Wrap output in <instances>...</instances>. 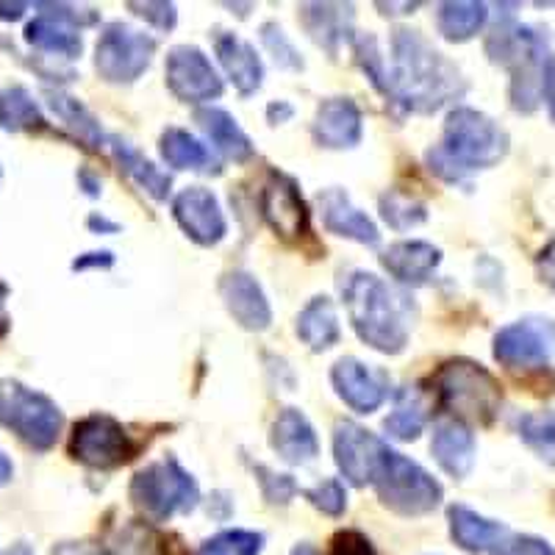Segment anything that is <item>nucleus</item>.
I'll use <instances>...</instances> for the list:
<instances>
[{
    "label": "nucleus",
    "mask_w": 555,
    "mask_h": 555,
    "mask_svg": "<svg viewBox=\"0 0 555 555\" xmlns=\"http://www.w3.org/2000/svg\"><path fill=\"white\" fill-rule=\"evenodd\" d=\"M391 103H403L409 112L430 114L467 92L455 64H450L420 31L398 28L391 37Z\"/></svg>",
    "instance_id": "f257e3e1"
},
{
    "label": "nucleus",
    "mask_w": 555,
    "mask_h": 555,
    "mask_svg": "<svg viewBox=\"0 0 555 555\" xmlns=\"http://www.w3.org/2000/svg\"><path fill=\"white\" fill-rule=\"evenodd\" d=\"M508 151V137L503 128L475 112V108H455L444 122L442 145L428 151V167L444 181L455 183L469 170H486L494 167Z\"/></svg>",
    "instance_id": "f03ea898"
},
{
    "label": "nucleus",
    "mask_w": 555,
    "mask_h": 555,
    "mask_svg": "<svg viewBox=\"0 0 555 555\" xmlns=\"http://www.w3.org/2000/svg\"><path fill=\"white\" fill-rule=\"evenodd\" d=\"M341 300L361 341L378 353H400L409 345V314L403 297L373 272H350L341 284Z\"/></svg>",
    "instance_id": "7ed1b4c3"
},
{
    "label": "nucleus",
    "mask_w": 555,
    "mask_h": 555,
    "mask_svg": "<svg viewBox=\"0 0 555 555\" xmlns=\"http://www.w3.org/2000/svg\"><path fill=\"white\" fill-rule=\"evenodd\" d=\"M486 51L492 53L494 62L508 64L514 69L512 81V101L517 112H533L539 106L547 87V44L533 28L525 26H498L492 39L486 44Z\"/></svg>",
    "instance_id": "20e7f679"
},
{
    "label": "nucleus",
    "mask_w": 555,
    "mask_h": 555,
    "mask_svg": "<svg viewBox=\"0 0 555 555\" xmlns=\"http://www.w3.org/2000/svg\"><path fill=\"white\" fill-rule=\"evenodd\" d=\"M434 389L442 405L453 411L459 423H494L503 405V386L489 370L469 359L444 361L434 375Z\"/></svg>",
    "instance_id": "39448f33"
},
{
    "label": "nucleus",
    "mask_w": 555,
    "mask_h": 555,
    "mask_svg": "<svg viewBox=\"0 0 555 555\" xmlns=\"http://www.w3.org/2000/svg\"><path fill=\"white\" fill-rule=\"evenodd\" d=\"M131 500L147 519L165 522L172 514L192 512L201 500V489L176 459H165L133 475Z\"/></svg>",
    "instance_id": "423d86ee"
},
{
    "label": "nucleus",
    "mask_w": 555,
    "mask_h": 555,
    "mask_svg": "<svg viewBox=\"0 0 555 555\" xmlns=\"http://www.w3.org/2000/svg\"><path fill=\"white\" fill-rule=\"evenodd\" d=\"M373 486L380 503L403 517H423L442 503V483L430 473H425L416 461L405 459L395 450L384 455V464H380Z\"/></svg>",
    "instance_id": "0eeeda50"
},
{
    "label": "nucleus",
    "mask_w": 555,
    "mask_h": 555,
    "mask_svg": "<svg viewBox=\"0 0 555 555\" xmlns=\"http://www.w3.org/2000/svg\"><path fill=\"white\" fill-rule=\"evenodd\" d=\"M0 425L34 450H51L62 430V411L48 395L17 380H0Z\"/></svg>",
    "instance_id": "6e6552de"
},
{
    "label": "nucleus",
    "mask_w": 555,
    "mask_h": 555,
    "mask_svg": "<svg viewBox=\"0 0 555 555\" xmlns=\"http://www.w3.org/2000/svg\"><path fill=\"white\" fill-rule=\"evenodd\" d=\"M156 39L126 23H112L103 28L95 48L98 76L108 83L137 81L156 56Z\"/></svg>",
    "instance_id": "1a4fd4ad"
},
{
    "label": "nucleus",
    "mask_w": 555,
    "mask_h": 555,
    "mask_svg": "<svg viewBox=\"0 0 555 555\" xmlns=\"http://www.w3.org/2000/svg\"><path fill=\"white\" fill-rule=\"evenodd\" d=\"M69 455L92 469H114L137 455V442L114 416L89 414L73 428Z\"/></svg>",
    "instance_id": "9d476101"
},
{
    "label": "nucleus",
    "mask_w": 555,
    "mask_h": 555,
    "mask_svg": "<svg viewBox=\"0 0 555 555\" xmlns=\"http://www.w3.org/2000/svg\"><path fill=\"white\" fill-rule=\"evenodd\" d=\"M555 356V325L550 320H519L494 336V359L508 370H537Z\"/></svg>",
    "instance_id": "9b49d317"
},
{
    "label": "nucleus",
    "mask_w": 555,
    "mask_h": 555,
    "mask_svg": "<svg viewBox=\"0 0 555 555\" xmlns=\"http://www.w3.org/2000/svg\"><path fill=\"white\" fill-rule=\"evenodd\" d=\"M167 87L183 103H206L222 95V78L195 44H178L167 53Z\"/></svg>",
    "instance_id": "f8f14e48"
},
{
    "label": "nucleus",
    "mask_w": 555,
    "mask_h": 555,
    "mask_svg": "<svg viewBox=\"0 0 555 555\" xmlns=\"http://www.w3.org/2000/svg\"><path fill=\"white\" fill-rule=\"evenodd\" d=\"M44 9L31 26L26 28V39L44 53H59L64 59H73L81 53V37L78 28L92 26L98 23V12L87 9H73V7H53V3H39Z\"/></svg>",
    "instance_id": "ddd939ff"
},
{
    "label": "nucleus",
    "mask_w": 555,
    "mask_h": 555,
    "mask_svg": "<svg viewBox=\"0 0 555 555\" xmlns=\"http://www.w3.org/2000/svg\"><path fill=\"white\" fill-rule=\"evenodd\" d=\"M261 217L281 240H300L309 234V208L297 190L295 178L286 172H272L259 195Z\"/></svg>",
    "instance_id": "4468645a"
},
{
    "label": "nucleus",
    "mask_w": 555,
    "mask_h": 555,
    "mask_svg": "<svg viewBox=\"0 0 555 555\" xmlns=\"http://www.w3.org/2000/svg\"><path fill=\"white\" fill-rule=\"evenodd\" d=\"M389 453L386 442L356 423H339L334 434V459L339 473L353 486L373 483L384 455Z\"/></svg>",
    "instance_id": "2eb2a0df"
},
{
    "label": "nucleus",
    "mask_w": 555,
    "mask_h": 555,
    "mask_svg": "<svg viewBox=\"0 0 555 555\" xmlns=\"http://www.w3.org/2000/svg\"><path fill=\"white\" fill-rule=\"evenodd\" d=\"M172 215L183 234L197 245L211 247L225 240L228 222L220 201L203 186H186L183 192H178V197L172 201Z\"/></svg>",
    "instance_id": "dca6fc26"
},
{
    "label": "nucleus",
    "mask_w": 555,
    "mask_h": 555,
    "mask_svg": "<svg viewBox=\"0 0 555 555\" xmlns=\"http://www.w3.org/2000/svg\"><path fill=\"white\" fill-rule=\"evenodd\" d=\"M331 380L341 400L359 414H373L389 398V375L370 370L359 359H339L331 370Z\"/></svg>",
    "instance_id": "f3484780"
},
{
    "label": "nucleus",
    "mask_w": 555,
    "mask_h": 555,
    "mask_svg": "<svg viewBox=\"0 0 555 555\" xmlns=\"http://www.w3.org/2000/svg\"><path fill=\"white\" fill-rule=\"evenodd\" d=\"M220 295L228 314L234 317L245 331H267L272 322V309L264 289L250 272H228L220 281Z\"/></svg>",
    "instance_id": "a211bd4d"
},
{
    "label": "nucleus",
    "mask_w": 555,
    "mask_h": 555,
    "mask_svg": "<svg viewBox=\"0 0 555 555\" xmlns=\"http://www.w3.org/2000/svg\"><path fill=\"white\" fill-rule=\"evenodd\" d=\"M317 145L328 147V151H345L356 147L361 142V112L350 98H328L317 108L314 126H311Z\"/></svg>",
    "instance_id": "6ab92c4d"
},
{
    "label": "nucleus",
    "mask_w": 555,
    "mask_h": 555,
    "mask_svg": "<svg viewBox=\"0 0 555 555\" xmlns=\"http://www.w3.org/2000/svg\"><path fill=\"white\" fill-rule=\"evenodd\" d=\"M380 264L386 267L395 281L409 286H423L434 278L436 267L442 264V250L423 240H405L395 242L384 250Z\"/></svg>",
    "instance_id": "aec40b11"
},
{
    "label": "nucleus",
    "mask_w": 555,
    "mask_h": 555,
    "mask_svg": "<svg viewBox=\"0 0 555 555\" xmlns=\"http://www.w3.org/2000/svg\"><path fill=\"white\" fill-rule=\"evenodd\" d=\"M317 201H320L322 225L328 228L331 234L353 240L359 242V245H370V247L378 245L380 234H378V228H375V222L370 220L364 211H359L345 192L325 190Z\"/></svg>",
    "instance_id": "412c9836"
},
{
    "label": "nucleus",
    "mask_w": 555,
    "mask_h": 555,
    "mask_svg": "<svg viewBox=\"0 0 555 555\" xmlns=\"http://www.w3.org/2000/svg\"><path fill=\"white\" fill-rule=\"evenodd\" d=\"M430 453L450 478H467L475 464V436L459 420H442L434 428Z\"/></svg>",
    "instance_id": "4be33fe9"
},
{
    "label": "nucleus",
    "mask_w": 555,
    "mask_h": 555,
    "mask_svg": "<svg viewBox=\"0 0 555 555\" xmlns=\"http://www.w3.org/2000/svg\"><path fill=\"white\" fill-rule=\"evenodd\" d=\"M270 444L289 464H309L320 453L314 428L306 420V414H300L297 409H284L278 414L275 425H272Z\"/></svg>",
    "instance_id": "5701e85b"
},
{
    "label": "nucleus",
    "mask_w": 555,
    "mask_h": 555,
    "mask_svg": "<svg viewBox=\"0 0 555 555\" xmlns=\"http://www.w3.org/2000/svg\"><path fill=\"white\" fill-rule=\"evenodd\" d=\"M215 48L217 59H220L228 78L234 81V87L240 89L242 95H253L261 87V78H264V67H261L259 53L253 51V44H247L236 34H220L215 39Z\"/></svg>",
    "instance_id": "b1692460"
},
{
    "label": "nucleus",
    "mask_w": 555,
    "mask_h": 555,
    "mask_svg": "<svg viewBox=\"0 0 555 555\" xmlns=\"http://www.w3.org/2000/svg\"><path fill=\"white\" fill-rule=\"evenodd\" d=\"M300 23L311 34L317 44H322L328 53H336L341 39L350 34L353 26V7H339V3H306L300 7Z\"/></svg>",
    "instance_id": "393cba45"
},
{
    "label": "nucleus",
    "mask_w": 555,
    "mask_h": 555,
    "mask_svg": "<svg viewBox=\"0 0 555 555\" xmlns=\"http://www.w3.org/2000/svg\"><path fill=\"white\" fill-rule=\"evenodd\" d=\"M450 537L467 553H486L494 550L503 542V525L492 522V519L480 517L478 512L467 508V505H450Z\"/></svg>",
    "instance_id": "a878e982"
},
{
    "label": "nucleus",
    "mask_w": 555,
    "mask_h": 555,
    "mask_svg": "<svg viewBox=\"0 0 555 555\" xmlns=\"http://www.w3.org/2000/svg\"><path fill=\"white\" fill-rule=\"evenodd\" d=\"M201 128L206 131V137L211 139V145L222 153L231 162H247L253 156V142L247 139V133L236 126V120L222 108H201L195 114Z\"/></svg>",
    "instance_id": "bb28decb"
},
{
    "label": "nucleus",
    "mask_w": 555,
    "mask_h": 555,
    "mask_svg": "<svg viewBox=\"0 0 555 555\" xmlns=\"http://www.w3.org/2000/svg\"><path fill=\"white\" fill-rule=\"evenodd\" d=\"M297 336H300L314 353H322V350H328V347H334L336 341H339V317H336L331 297H314V300L297 314Z\"/></svg>",
    "instance_id": "cd10ccee"
},
{
    "label": "nucleus",
    "mask_w": 555,
    "mask_h": 555,
    "mask_svg": "<svg viewBox=\"0 0 555 555\" xmlns=\"http://www.w3.org/2000/svg\"><path fill=\"white\" fill-rule=\"evenodd\" d=\"M162 158L172 170H197V172H220L215 156L203 145L201 139L192 137L183 128H167L162 133Z\"/></svg>",
    "instance_id": "c85d7f7f"
},
{
    "label": "nucleus",
    "mask_w": 555,
    "mask_h": 555,
    "mask_svg": "<svg viewBox=\"0 0 555 555\" xmlns=\"http://www.w3.org/2000/svg\"><path fill=\"white\" fill-rule=\"evenodd\" d=\"M428 398L420 386H405L395 400V411L386 416V434L398 442H411L416 436L423 434L425 423H428Z\"/></svg>",
    "instance_id": "c756f323"
},
{
    "label": "nucleus",
    "mask_w": 555,
    "mask_h": 555,
    "mask_svg": "<svg viewBox=\"0 0 555 555\" xmlns=\"http://www.w3.org/2000/svg\"><path fill=\"white\" fill-rule=\"evenodd\" d=\"M112 153L114 158H117L120 170L126 172L131 181H137L139 186L153 197V201H167V195H170V183H172L167 172L153 167L151 162L137 151V147H131L128 142H122V139L117 137H112Z\"/></svg>",
    "instance_id": "7c9ffc66"
},
{
    "label": "nucleus",
    "mask_w": 555,
    "mask_h": 555,
    "mask_svg": "<svg viewBox=\"0 0 555 555\" xmlns=\"http://www.w3.org/2000/svg\"><path fill=\"white\" fill-rule=\"evenodd\" d=\"M486 17V3H473V0H461V3H442L439 7V31L450 42H467L475 34L483 28Z\"/></svg>",
    "instance_id": "2f4dec72"
},
{
    "label": "nucleus",
    "mask_w": 555,
    "mask_h": 555,
    "mask_svg": "<svg viewBox=\"0 0 555 555\" xmlns=\"http://www.w3.org/2000/svg\"><path fill=\"white\" fill-rule=\"evenodd\" d=\"M0 128L7 131H44V117L23 87L0 89Z\"/></svg>",
    "instance_id": "473e14b6"
},
{
    "label": "nucleus",
    "mask_w": 555,
    "mask_h": 555,
    "mask_svg": "<svg viewBox=\"0 0 555 555\" xmlns=\"http://www.w3.org/2000/svg\"><path fill=\"white\" fill-rule=\"evenodd\" d=\"M112 555H170L167 539L147 522H126L112 539Z\"/></svg>",
    "instance_id": "72a5a7b5"
},
{
    "label": "nucleus",
    "mask_w": 555,
    "mask_h": 555,
    "mask_svg": "<svg viewBox=\"0 0 555 555\" xmlns=\"http://www.w3.org/2000/svg\"><path fill=\"white\" fill-rule=\"evenodd\" d=\"M519 436L539 459L555 464V414L553 411H530L519 416Z\"/></svg>",
    "instance_id": "f704fd0d"
},
{
    "label": "nucleus",
    "mask_w": 555,
    "mask_h": 555,
    "mask_svg": "<svg viewBox=\"0 0 555 555\" xmlns=\"http://www.w3.org/2000/svg\"><path fill=\"white\" fill-rule=\"evenodd\" d=\"M48 101H51L53 112H56L59 117H62V120L78 133V139H81L83 145L92 147V151H95V147H101V142H103L101 126H98L95 117L87 112V106H81L76 98L59 95V92H51V95H48Z\"/></svg>",
    "instance_id": "c9c22d12"
},
{
    "label": "nucleus",
    "mask_w": 555,
    "mask_h": 555,
    "mask_svg": "<svg viewBox=\"0 0 555 555\" xmlns=\"http://www.w3.org/2000/svg\"><path fill=\"white\" fill-rule=\"evenodd\" d=\"M380 217L395 231H409V228L423 225L428 220V208L420 201H414V197L403 195V192H386L380 197Z\"/></svg>",
    "instance_id": "e433bc0d"
},
{
    "label": "nucleus",
    "mask_w": 555,
    "mask_h": 555,
    "mask_svg": "<svg viewBox=\"0 0 555 555\" xmlns=\"http://www.w3.org/2000/svg\"><path fill=\"white\" fill-rule=\"evenodd\" d=\"M264 537L253 530H222L201 547V555H259Z\"/></svg>",
    "instance_id": "4c0bfd02"
},
{
    "label": "nucleus",
    "mask_w": 555,
    "mask_h": 555,
    "mask_svg": "<svg viewBox=\"0 0 555 555\" xmlns=\"http://www.w3.org/2000/svg\"><path fill=\"white\" fill-rule=\"evenodd\" d=\"M353 51H356V59H359L361 69L366 73V78H370V81H373L375 87H378L380 92L391 101V83H389V76H386L384 56H380L378 51V39H375L373 34H361V37L353 39Z\"/></svg>",
    "instance_id": "58836bf2"
},
{
    "label": "nucleus",
    "mask_w": 555,
    "mask_h": 555,
    "mask_svg": "<svg viewBox=\"0 0 555 555\" xmlns=\"http://www.w3.org/2000/svg\"><path fill=\"white\" fill-rule=\"evenodd\" d=\"M261 42L267 44V51L275 56V62L286 69H304V59L295 51V44L286 39V34L275 26V23H264L261 26Z\"/></svg>",
    "instance_id": "ea45409f"
},
{
    "label": "nucleus",
    "mask_w": 555,
    "mask_h": 555,
    "mask_svg": "<svg viewBox=\"0 0 555 555\" xmlns=\"http://www.w3.org/2000/svg\"><path fill=\"white\" fill-rule=\"evenodd\" d=\"M306 498L311 500L314 508H320V512L328 514V517H339V514L347 508L345 486H341L336 478L322 480V483L314 486V489H306Z\"/></svg>",
    "instance_id": "a19ab883"
},
{
    "label": "nucleus",
    "mask_w": 555,
    "mask_h": 555,
    "mask_svg": "<svg viewBox=\"0 0 555 555\" xmlns=\"http://www.w3.org/2000/svg\"><path fill=\"white\" fill-rule=\"evenodd\" d=\"M492 555H555V550L537 537H512L503 539Z\"/></svg>",
    "instance_id": "79ce46f5"
},
{
    "label": "nucleus",
    "mask_w": 555,
    "mask_h": 555,
    "mask_svg": "<svg viewBox=\"0 0 555 555\" xmlns=\"http://www.w3.org/2000/svg\"><path fill=\"white\" fill-rule=\"evenodd\" d=\"M128 9L139 17H145L156 28H162V31H170L176 26L178 14L172 3H128Z\"/></svg>",
    "instance_id": "37998d69"
},
{
    "label": "nucleus",
    "mask_w": 555,
    "mask_h": 555,
    "mask_svg": "<svg viewBox=\"0 0 555 555\" xmlns=\"http://www.w3.org/2000/svg\"><path fill=\"white\" fill-rule=\"evenodd\" d=\"M331 555H378L373 542L359 533V530H341L336 533L334 544H331Z\"/></svg>",
    "instance_id": "c03bdc74"
},
{
    "label": "nucleus",
    "mask_w": 555,
    "mask_h": 555,
    "mask_svg": "<svg viewBox=\"0 0 555 555\" xmlns=\"http://www.w3.org/2000/svg\"><path fill=\"white\" fill-rule=\"evenodd\" d=\"M256 473L261 475V486H264V494L270 503H289L292 494L297 492V486L292 483L289 475H275L264 467H256Z\"/></svg>",
    "instance_id": "a18cd8bd"
},
{
    "label": "nucleus",
    "mask_w": 555,
    "mask_h": 555,
    "mask_svg": "<svg viewBox=\"0 0 555 555\" xmlns=\"http://www.w3.org/2000/svg\"><path fill=\"white\" fill-rule=\"evenodd\" d=\"M537 270L542 284H547L555 292V240L537 256Z\"/></svg>",
    "instance_id": "49530a36"
},
{
    "label": "nucleus",
    "mask_w": 555,
    "mask_h": 555,
    "mask_svg": "<svg viewBox=\"0 0 555 555\" xmlns=\"http://www.w3.org/2000/svg\"><path fill=\"white\" fill-rule=\"evenodd\" d=\"M114 264V256L108 250H101V253H87V256H81V259L73 261V270H92V267H112Z\"/></svg>",
    "instance_id": "de8ad7c7"
},
{
    "label": "nucleus",
    "mask_w": 555,
    "mask_h": 555,
    "mask_svg": "<svg viewBox=\"0 0 555 555\" xmlns=\"http://www.w3.org/2000/svg\"><path fill=\"white\" fill-rule=\"evenodd\" d=\"M53 555H106V553L98 547H92V544H87V542H78V544H62V547H59Z\"/></svg>",
    "instance_id": "09e8293b"
},
{
    "label": "nucleus",
    "mask_w": 555,
    "mask_h": 555,
    "mask_svg": "<svg viewBox=\"0 0 555 555\" xmlns=\"http://www.w3.org/2000/svg\"><path fill=\"white\" fill-rule=\"evenodd\" d=\"M7 295H9L7 284H3V281H0V336H3V334H7V331H9V314H7Z\"/></svg>",
    "instance_id": "8fccbe9b"
},
{
    "label": "nucleus",
    "mask_w": 555,
    "mask_h": 555,
    "mask_svg": "<svg viewBox=\"0 0 555 555\" xmlns=\"http://www.w3.org/2000/svg\"><path fill=\"white\" fill-rule=\"evenodd\" d=\"M89 228H95V231H106V234H117L120 231V225L117 222H108L106 217H89Z\"/></svg>",
    "instance_id": "3c124183"
},
{
    "label": "nucleus",
    "mask_w": 555,
    "mask_h": 555,
    "mask_svg": "<svg viewBox=\"0 0 555 555\" xmlns=\"http://www.w3.org/2000/svg\"><path fill=\"white\" fill-rule=\"evenodd\" d=\"M270 120L272 122H284V120H289L292 117V106H286V103H272L270 106Z\"/></svg>",
    "instance_id": "603ef678"
},
{
    "label": "nucleus",
    "mask_w": 555,
    "mask_h": 555,
    "mask_svg": "<svg viewBox=\"0 0 555 555\" xmlns=\"http://www.w3.org/2000/svg\"><path fill=\"white\" fill-rule=\"evenodd\" d=\"M26 3H0V20H17Z\"/></svg>",
    "instance_id": "864d4df0"
},
{
    "label": "nucleus",
    "mask_w": 555,
    "mask_h": 555,
    "mask_svg": "<svg viewBox=\"0 0 555 555\" xmlns=\"http://www.w3.org/2000/svg\"><path fill=\"white\" fill-rule=\"evenodd\" d=\"M544 95H547L550 114H553V120H555V67L547 73V87H544Z\"/></svg>",
    "instance_id": "5fc2aeb1"
},
{
    "label": "nucleus",
    "mask_w": 555,
    "mask_h": 555,
    "mask_svg": "<svg viewBox=\"0 0 555 555\" xmlns=\"http://www.w3.org/2000/svg\"><path fill=\"white\" fill-rule=\"evenodd\" d=\"M12 461L7 459V453H3V450H0V486H7L9 480H12Z\"/></svg>",
    "instance_id": "6e6d98bb"
},
{
    "label": "nucleus",
    "mask_w": 555,
    "mask_h": 555,
    "mask_svg": "<svg viewBox=\"0 0 555 555\" xmlns=\"http://www.w3.org/2000/svg\"><path fill=\"white\" fill-rule=\"evenodd\" d=\"M289 555H320V553H317L314 547H309V544H300V547H295V550H292Z\"/></svg>",
    "instance_id": "4d7b16f0"
},
{
    "label": "nucleus",
    "mask_w": 555,
    "mask_h": 555,
    "mask_svg": "<svg viewBox=\"0 0 555 555\" xmlns=\"http://www.w3.org/2000/svg\"><path fill=\"white\" fill-rule=\"evenodd\" d=\"M9 555H31V553H28V547H23V544H20V547H14Z\"/></svg>",
    "instance_id": "13d9d810"
}]
</instances>
